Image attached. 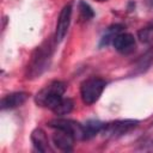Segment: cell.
Instances as JSON below:
<instances>
[{"label":"cell","instance_id":"cell-17","mask_svg":"<svg viewBox=\"0 0 153 153\" xmlns=\"http://www.w3.org/2000/svg\"><path fill=\"white\" fill-rule=\"evenodd\" d=\"M96 1H98V2H104V1H108V0H96Z\"/></svg>","mask_w":153,"mask_h":153},{"label":"cell","instance_id":"cell-12","mask_svg":"<svg viewBox=\"0 0 153 153\" xmlns=\"http://www.w3.org/2000/svg\"><path fill=\"white\" fill-rule=\"evenodd\" d=\"M122 30H123V25H121V24H114V25L109 26V27L105 30L104 35L102 36V39H100L99 47L108 45V44L112 43L114 38H115L118 33H121V32H122Z\"/></svg>","mask_w":153,"mask_h":153},{"label":"cell","instance_id":"cell-9","mask_svg":"<svg viewBox=\"0 0 153 153\" xmlns=\"http://www.w3.org/2000/svg\"><path fill=\"white\" fill-rule=\"evenodd\" d=\"M29 98V93L26 92H12L1 98L0 106L2 110H11L23 105Z\"/></svg>","mask_w":153,"mask_h":153},{"label":"cell","instance_id":"cell-6","mask_svg":"<svg viewBox=\"0 0 153 153\" xmlns=\"http://www.w3.org/2000/svg\"><path fill=\"white\" fill-rule=\"evenodd\" d=\"M72 11H73L72 2H68L62 7V10H61V12L59 14L57 23H56L55 36H54L56 43H61L63 41V38L66 37V35H67V31H68L69 25H71Z\"/></svg>","mask_w":153,"mask_h":153},{"label":"cell","instance_id":"cell-15","mask_svg":"<svg viewBox=\"0 0 153 153\" xmlns=\"http://www.w3.org/2000/svg\"><path fill=\"white\" fill-rule=\"evenodd\" d=\"M139 38L142 42H151L153 39V27H145L139 31Z\"/></svg>","mask_w":153,"mask_h":153},{"label":"cell","instance_id":"cell-2","mask_svg":"<svg viewBox=\"0 0 153 153\" xmlns=\"http://www.w3.org/2000/svg\"><path fill=\"white\" fill-rule=\"evenodd\" d=\"M106 82L102 78H88L84 80L80 85V97L84 104L92 105L94 104L102 96L105 90Z\"/></svg>","mask_w":153,"mask_h":153},{"label":"cell","instance_id":"cell-3","mask_svg":"<svg viewBox=\"0 0 153 153\" xmlns=\"http://www.w3.org/2000/svg\"><path fill=\"white\" fill-rule=\"evenodd\" d=\"M140 121L137 120H116L109 123H105L102 134L105 137H120L124 134H127L128 131L133 130L134 128H136L139 126Z\"/></svg>","mask_w":153,"mask_h":153},{"label":"cell","instance_id":"cell-4","mask_svg":"<svg viewBox=\"0 0 153 153\" xmlns=\"http://www.w3.org/2000/svg\"><path fill=\"white\" fill-rule=\"evenodd\" d=\"M50 55H51V53H50V45L49 44H48V47L37 48L32 55L31 63L29 66V74L32 76H37L44 69H47L49 66Z\"/></svg>","mask_w":153,"mask_h":153},{"label":"cell","instance_id":"cell-1","mask_svg":"<svg viewBox=\"0 0 153 153\" xmlns=\"http://www.w3.org/2000/svg\"><path fill=\"white\" fill-rule=\"evenodd\" d=\"M65 91H66V84L59 80H54L37 92L35 97V102L39 106L53 110L57 105V103L63 98Z\"/></svg>","mask_w":153,"mask_h":153},{"label":"cell","instance_id":"cell-11","mask_svg":"<svg viewBox=\"0 0 153 153\" xmlns=\"http://www.w3.org/2000/svg\"><path fill=\"white\" fill-rule=\"evenodd\" d=\"M105 123L99 120H87L85 123H82L84 128V140H90L94 137L97 134L102 133Z\"/></svg>","mask_w":153,"mask_h":153},{"label":"cell","instance_id":"cell-5","mask_svg":"<svg viewBox=\"0 0 153 153\" xmlns=\"http://www.w3.org/2000/svg\"><path fill=\"white\" fill-rule=\"evenodd\" d=\"M48 127L53 129H60L65 130L69 134H72L75 140H84V128L82 123L76 122L71 118H55L48 122Z\"/></svg>","mask_w":153,"mask_h":153},{"label":"cell","instance_id":"cell-16","mask_svg":"<svg viewBox=\"0 0 153 153\" xmlns=\"http://www.w3.org/2000/svg\"><path fill=\"white\" fill-rule=\"evenodd\" d=\"M149 146H151V147H149V149H152V151H153V141L149 143Z\"/></svg>","mask_w":153,"mask_h":153},{"label":"cell","instance_id":"cell-7","mask_svg":"<svg viewBox=\"0 0 153 153\" xmlns=\"http://www.w3.org/2000/svg\"><path fill=\"white\" fill-rule=\"evenodd\" d=\"M112 45L114 48L122 55H129L131 53H134L135 48H136V42L135 38L131 33L129 32H121L118 33L114 41H112Z\"/></svg>","mask_w":153,"mask_h":153},{"label":"cell","instance_id":"cell-13","mask_svg":"<svg viewBox=\"0 0 153 153\" xmlns=\"http://www.w3.org/2000/svg\"><path fill=\"white\" fill-rule=\"evenodd\" d=\"M73 108H74V102L71 98H62L51 111L57 116H65L69 114L73 110Z\"/></svg>","mask_w":153,"mask_h":153},{"label":"cell","instance_id":"cell-10","mask_svg":"<svg viewBox=\"0 0 153 153\" xmlns=\"http://www.w3.org/2000/svg\"><path fill=\"white\" fill-rule=\"evenodd\" d=\"M31 142H32L33 147L39 152H48L50 149L49 148V139L47 136V133L41 128H36L32 130Z\"/></svg>","mask_w":153,"mask_h":153},{"label":"cell","instance_id":"cell-8","mask_svg":"<svg viewBox=\"0 0 153 153\" xmlns=\"http://www.w3.org/2000/svg\"><path fill=\"white\" fill-rule=\"evenodd\" d=\"M53 143L54 146L62 151V152H71L73 149V146H74V141H75V137L65 131V130H60V129H55V133L53 134Z\"/></svg>","mask_w":153,"mask_h":153},{"label":"cell","instance_id":"cell-14","mask_svg":"<svg viewBox=\"0 0 153 153\" xmlns=\"http://www.w3.org/2000/svg\"><path fill=\"white\" fill-rule=\"evenodd\" d=\"M79 11H80V16L84 20H90L94 17V12H93L92 7L84 0L79 1Z\"/></svg>","mask_w":153,"mask_h":153}]
</instances>
